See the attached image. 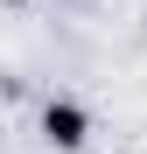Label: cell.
I'll return each mask as SVG.
<instances>
[{"label":"cell","mask_w":147,"mask_h":154,"mask_svg":"<svg viewBox=\"0 0 147 154\" xmlns=\"http://www.w3.org/2000/svg\"><path fill=\"white\" fill-rule=\"evenodd\" d=\"M56 7H84V0H56Z\"/></svg>","instance_id":"7a4b0ae2"},{"label":"cell","mask_w":147,"mask_h":154,"mask_svg":"<svg viewBox=\"0 0 147 154\" xmlns=\"http://www.w3.org/2000/svg\"><path fill=\"white\" fill-rule=\"evenodd\" d=\"M42 140L56 147V154H84V147H91V105L70 98V91L42 98Z\"/></svg>","instance_id":"6da1fadb"}]
</instances>
